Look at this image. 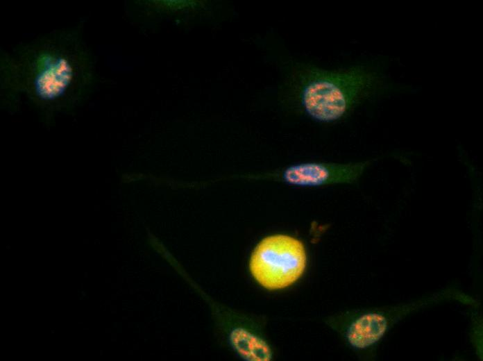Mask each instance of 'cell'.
Listing matches in <instances>:
<instances>
[{
  "label": "cell",
  "mask_w": 483,
  "mask_h": 361,
  "mask_svg": "<svg viewBox=\"0 0 483 361\" xmlns=\"http://www.w3.org/2000/svg\"><path fill=\"white\" fill-rule=\"evenodd\" d=\"M82 24L51 31L0 54L1 107L15 111L24 99L46 124L70 114L94 92L95 59Z\"/></svg>",
  "instance_id": "obj_1"
},
{
  "label": "cell",
  "mask_w": 483,
  "mask_h": 361,
  "mask_svg": "<svg viewBox=\"0 0 483 361\" xmlns=\"http://www.w3.org/2000/svg\"><path fill=\"white\" fill-rule=\"evenodd\" d=\"M382 84L381 75L366 65L328 70L298 62L290 67L282 93L310 119L330 123L378 92Z\"/></svg>",
  "instance_id": "obj_2"
},
{
  "label": "cell",
  "mask_w": 483,
  "mask_h": 361,
  "mask_svg": "<svg viewBox=\"0 0 483 361\" xmlns=\"http://www.w3.org/2000/svg\"><path fill=\"white\" fill-rule=\"evenodd\" d=\"M446 302L473 308L479 302L459 289L449 287L407 303L379 308L351 310L328 317L325 323L357 353L371 351L400 321L412 313Z\"/></svg>",
  "instance_id": "obj_3"
},
{
  "label": "cell",
  "mask_w": 483,
  "mask_h": 361,
  "mask_svg": "<svg viewBox=\"0 0 483 361\" xmlns=\"http://www.w3.org/2000/svg\"><path fill=\"white\" fill-rule=\"evenodd\" d=\"M306 263L303 244L291 236L278 234L266 237L257 244L249 268L260 285L275 290L294 283L303 275Z\"/></svg>",
  "instance_id": "obj_4"
},
{
  "label": "cell",
  "mask_w": 483,
  "mask_h": 361,
  "mask_svg": "<svg viewBox=\"0 0 483 361\" xmlns=\"http://www.w3.org/2000/svg\"><path fill=\"white\" fill-rule=\"evenodd\" d=\"M371 160L347 164L302 162L289 165L269 176L289 185L319 187L357 180Z\"/></svg>",
  "instance_id": "obj_5"
}]
</instances>
